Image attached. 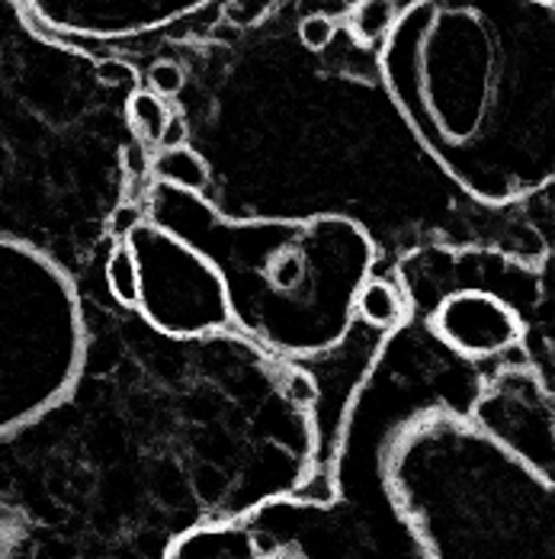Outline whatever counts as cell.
Instances as JSON below:
<instances>
[{"label":"cell","mask_w":555,"mask_h":559,"mask_svg":"<svg viewBox=\"0 0 555 559\" xmlns=\"http://www.w3.org/2000/svg\"><path fill=\"white\" fill-rule=\"evenodd\" d=\"M379 68L408 129L472 200L507 206L553 183V0L408 3Z\"/></svg>","instance_id":"1"},{"label":"cell","mask_w":555,"mask_h":559,"mask_svg":"<svg viewBox=\"0 0 555 559\" xmlns=\"http://www.w3.org/2000/svg\"><path fill=\"white\" fill-rule=\"evenodd\" d=\"M386 479L427 559H555V479L459 415L411 421Z\"/></svg>","instance_id":"2"},{"label":"cell","mask_w":555,"mask_h":559,"mask_svg":"<svg viewBox=\"0 0 555 559\" xmlns=\"http://www.w3.org/2000/svg\"><path fill=\"white\" fill-rule=\"evenodd\" d=\"M84 316L71 277L39 248L0 235V438L74 390Z\"/></svg>","instance_id":"3"},{"label":"cell","mask_w":555,"mask_h":559,"mask_svg":"<svg viewBox=\"0 0 555 559\" xmlns=\"http://www.w3.org/2000/svg\"><path fill=\"white\" fill-rule=\"evenodd\" d=\"M125 245L138 264V312L170 337H200L231 325L222 271L183 235L138 223Z\"/></svg>","instance_id":"4"},{"label":"cell","mask_w":555,"mask_h":559,"mask_svg":"<svg viewBox=\"0 0 555 559\" xmlns=\"http://www.w3.org/2000/svg\"><path fill=\"white\" fill-rule=\"evenodd\" d=\"M472 425L553 479V386L536 370H507L475 402Z\"/></svg>","instance_id":"5"},{"label":"cell","mask_w":555,"mask_h":559,"mask_svg":"<svg viewBox=\"0 0 555 559\" xmlns=\"http://www.w3.org/2000/svg\"><path fill=\"white\" fill-rule=\"evenodd\" d=\"M431 332L444 341L449 350L469 360H488L504 350L523 344L527 322L517 306H510L488 286L466 283L434 306Z\"/></svg>","instance_id":"6"},{"label":"cell","mask_w":555,"mask_h":559,"mask_svg":"<svg viewBox=\"0 0 555 559\" xmlns=\"http://www.w3.org/2000/svg\"><path fill=\"white\" fill-rule=\"evenodd\" d=\"M353 316L363 319L376 332H395L405 322L408 306L391 280L366 277L353 296Z\"/></svg>","instance_id":"7"},{"label":"cell","mask_w":555,"mask_h":559,"mask_svg":"<svg viewBox=\"0 0 555 559\" xmlns=\"http://www.w3.org/2000/svg\"><path fill=\"white\" fill-rule=\"evenodd\" d=\"M152 174L158 183L183 190V193H203L213 180L209 165L200 152H193L190 145H177V148H161L158 158L152 162Z\"/></svg>","instance_id":"8"},{"label":"cell","mask_w":555,"mask_h":559,"mask_svg":"<svg viewBox=\"0 0 555 559\" xmlns=\"http://www.w3.org/2000/svg\"><path fill=\"white\" fill-rule=\"evenodd\" d=\"M395 20H398L395 0H360L350 10V33L363 46H379L391 33Z\"/></svg>","instance_id":"9"},{"label":"cell","mask_w":555,"mask_h":559,"mask_svg":"<svg viewBox=\"0 0 555 559\" xmlns=\"http://www.w3.org/2000/svg\"><path fill=\"white\" fill-rule=\"evenodd\" d=\"M129 122L132 129L148 142V145H161V135H165L167 119H170V110L167 104L155 94V91H135L129 97Z\"/></svg>","instance_id":"10"},{"label":"cell","mask_w":555,"mask_h":559,"mask_svg":"<svg viewBox=\"0 0 555 559\" xmlns=\"http://www.w3.org/2000/svg\"><path fill=\"white\" fill-rule=\"evenodd\" d=\"M107 289L125 309H138V264L125 241H119L107 258Z\"/></svg>","instance_id":"11"},{"label":"cell","mask_w":555,"mask_h":559,"mask_svg":"<svg viewBox=\"0 0 555 559\" xmlns=\"http://www.w3.org/2000/svg\"><path fill=\"white\" fill-rule=\"evenodd\" d=\"M274 3L277 0H225V20L231 26L251 29V26H261L274 13Z\"/></svg>","instance_id":"12"},{"label":"cell","mask_w":555,"mask_h":559,"mask_svg":"<svg viewBox=\"0 0 555 559\" xmlns=\"http://www.w3.org/2000/svg\"><path fill=\"white\" fill-rule=\"evenodd\" d=\"M299 39L305 49L312 52H325L334 39V20L325 13H309L302 23H299Z\"/></svg>","instance_id":"13"},{"label":"cell","mask_w":555,"mask_h":559,"mask_svg":"<svg viewBox=\"0 0 555 559\" xmlns=\"http://www.w3.org/2000/svg\"><path fill=\"white\" fill-rule=\"evenodd\" d=\"M148 81H152V91H155L158 97H177V94L183 91V84H186V74H183V68L173 64V61H158V64L148 71Z\"/></svg>","instance_id":"14"},{"label":"cell","mask_w":555,"mask_h":559,"mask_svg":"<svg viewBox=\"0 0 555 559\" xmlns=\"http://www.w3.org/2000/svg\"><path fill=\"white\" fill-rule=\"evenodd\" d=\"M97 78H100L104 84H110V87H135V81H138L135 68H132V64H125V61H119V58L100 61Z\"/></svg>","instance_id":"15"},{"label":"cell","mask_w":555,"mask_h":559,"mask_svg":"<svg viewBox=\"0 0 555 559\" xmlns=\"http://www.w3.org/2000/svg\"><path fill=\"white\" fill-rule=\"evenodd\" d=\"M138 223H145L142 210H138L135 203H122V206H116V213L110 216V231L119 241H125V235H129Z\"/></svg>","instance_id":"16"},{"label":"cell","mask_w":555,"mask_h":559,"mask_svg":"<svg viewBox=\"0 0 555 559\" xmlns=\"http://www.w3.org/2000/svg\"><path fill=\"white\" fill-rule=\"evenodd\" d=\"M122 165H125V170H129L135 180H142V177L152 174V162H148V155H145L142 145H125V148H122Z\"/></svg>","instance_id":"17"},{"label":"cell","mask_w":555,"mask_h":559,"mask_svg":"<svg viewBox=\"0 0 555 559\" xmlns=\"http://www.w3.org/2000/svg\"><path fill=\"white\" fill-rule=\"evenodd\" d=\"M177 145H186V126H183V116H170L165 126V135H161V148H177Z\"/></svg>","instance_id":"18"}]
</instances>
